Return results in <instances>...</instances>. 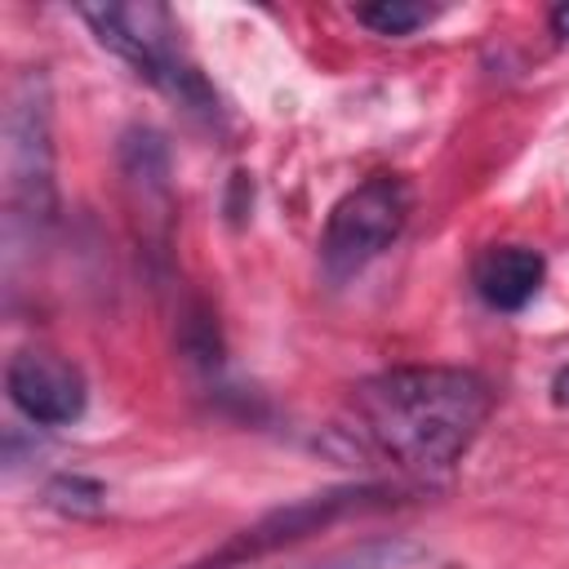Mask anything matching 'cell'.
<instances>
[{
	"mask_svg": "<svg viewBox=\"0 0 569 569\" xmlns=\"http://www.w3.org/2000/svg\"><path fill=\"white\" fill-rule=\"evenodd\" d=\"M493 391L453 365H400L369 373L347 396V431L400 471H449L480 436Z\"/></svg>",
	"mask_w": 569,
	"mask_h": 569,
	"instance_id": "6da1fadb",
	"label": "cell"
},
{
	"mask_svg": "<svg viewBox=\"0 0 569 569\" xmlns=\"http://www.w3.org/2000/svg\"><path fill=\"white\" fill-rule=\"evenodd\" d=\"M58 222V151H53V93L40 67L22 71L4 111V267L40 244Z\"/></svg>",
	"mask_w": 569,
	"mask_h": 569,
	"instance_id": "7a4b0ae2",
	"label": "cell"
},
{
	"mask_svg": "<svg viewBox=\"0 0 569 569\" xmlns=\"http://www.w3.org/2000/svg\"><path fill=\"white\" fill-rule=\"evenodd\" d=\"M76 13L93 31V40L111 49L124 67H133V76L147 80L156 93L173 98L191 116H218V93L187 58L178 22L164 4H80Z\"/></svg>",
	"mask_w": 569,
	"mask_h": 569,
	"instance_id": "3957f363",
	"label": "cell"
},
{
	"mask_svg": "<svg viewBox=\"0 0 569 569\" xmlns=\"http://www.w3.org/2000/svg\"><path fill=\"white\" fill-rule=\"evenodd\" d=\"M413 213V191L400 173H369L351 191H342L320 231V267L333 284L360 276L373 258H382Z\"/></svg>",
	"mask_w": 569,
	"mask_h": 569,
	"instance_id": "277c9868",
	"label": "cell"
},
{
	"mask_svg": "<svg viewBox=\"0 0 569 569\" xmlns=\"http://www.w3.org/2000/svg\"><path fill=\"white\" fill-rule=\"evenodd\" d=\"M387 502H391L387 485H338V489H320V493L293 498L284 507H271L253 525L236 529L218 551H209L191 569H244V565H253V560H262L271 551H284V547L338 525L351 511H373V507H387Z\"/></svg>",
	"mask_w": 569,
	"mask_h": 569,
	"instance_id": "5b68a950",
	"label": "cell"
},
{
	"mask_svg": "<svg viewBox=\"0 0 569 569\" xmlns=\"http://www.w3.org/2000/svg\"><path fill=\"white\" fill-rule=\"evenodd\" d=\"M4 391H9V405L31 427H44V431L80 422L84 405H89V382H84L80 365H71L58 351H44V347H27V351L9 356Z\"/></svg>",
	"mask_w": 569,
	"mask_h": 569,
	"instance_id": "8992f818",
	"label": "cell"
},
{
	"mask_svg": "<svg viewBox=\"0 0 569 569\" xmlns=\"http://www.w3.org/2000/svg\"><path fill=\"white\" fill-rule=\"evenodd\" d=\"M547 280V258L533 244H485L471 258V289L493 311H525Z\"/></svg>",
	"mask_w": 569,
	"mask_h": 569,
	"instance_id": "52a82bcc",
	"label": "cell"
},
{
	"mask_svg": "<svg viewBox=\"0 0 569 569\" xmlns=\"http://www.w3.org/2000/svg\"><path fill=\"white\" fill-rule=\"evenodd\" d=\"M120 169L129 187L142 191V200H156L160 209H169V151L156 129H129L120 138Z\"/></svg>",
	"mask_w": 569,
	"mask_h": 569,
	"instance_id": "ba28073f",
	"label": "cell"
},
{
	"mask_svg": "<svg viewBox=\"0 0 569 569\" xmlns=\"http://www.w3.org/2000/svg\"><path fill=\"white\" fill-rule=\"evenodd\" d=\"M427 560V547L405 538V533H391V538H365L356 547H342L307 569H418Z\"/></svg>",
	"mask_w": 569,
	"mask_h": 569,
	"instance_id": "9c48e42d",
	"label": "cell"
},
{
	"mask_svg": "<svg viewBox=\"0 0 569 569\" xmlns=\"http://www.w3.org/2000/svg\"><path fill=\"white\" fill-rule=\"evenodd\" d=\"M431 18H436V9L409 4V0H373V4H360L356 9V22L369 27L373 36H413Z\"/></svg>",
	"mask_w": 569,
	"mask_h": 569,
	"instance_id": "30bf717a",
	"label": "cell"
},
{
	"mask_svg": "<svg viewBox=\"0 0 569 569\" xmlns=\"http://www.w3.org/2000/svg\"><path fill=\"white\" fill-rule=\"evenodd\" d=\"M44 498H49V507H58V511L93 516V511H102L107 489H102L98 480H89V476H58V480L44 489Z\"/></svg>",
	"mask_w": 569,
	"mask_h": 569,
	"instance_id": "8fae6325",
	"label": "cell"
},
{
	"mask_svg": "<svg viewBox=\"0 0 569 569\" xmlns=\"http://www.w3.org/2000/svg\"><path fill=\"white\" fill-rule=\"evenodd\" d=\"M547 22H551V36L569 40V0H565V4H556V9L547 13Z\"/></svg>",
	"mask_w": 569,
	"mask_h": 569,
	"instance_id": "7c38bea8",
	"label": "cell"
},
{
	"mask_svg": "<svg viewBox=\"0 0 569 569\" xmlns=\"http://www.w3.org/2000/svg\"><path fill=\"white\" fill-rule=\"evenodd\" d=\"M551 400L569 409V365H565V369H556V378H551Z\"/></svg>",
	"mask_w": 569,
	"mask_h": 569,
	"instance_id": "4fadbf2b",
	"label": "cell"
}]
</instances>
